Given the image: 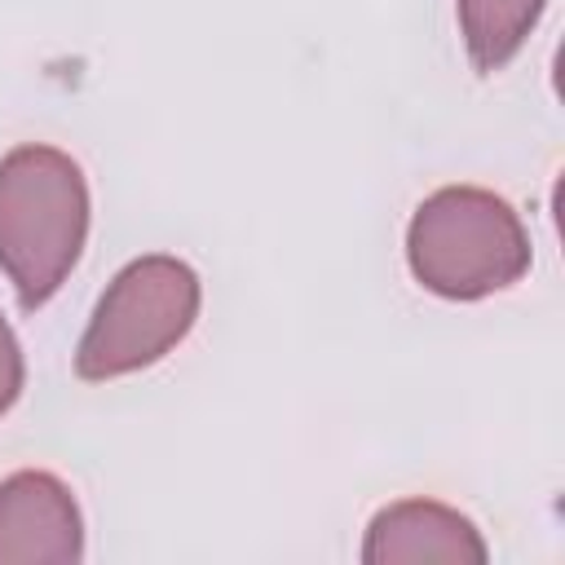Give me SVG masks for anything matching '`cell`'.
I'll use <instances>...</instances> for the list:
<instances>
[{"label": "cell", "mask_w": 565, "mask_h": 565, "mask_svg": "<svg viewBox=\"0 0 565 565\" xmlns=\"http://www.w3.org/2000/svg\"><path fill=\"white\" fill-rule=\"evenodd\" d=\"M88 216V181L66 150L26 141L0 159V274L26 313L49 305L79 265Z\"/></svg>", "instance_id": "obj_1"}, {"label": "cell", "mask_w": 565, "mask_h": 565, "mask_svg": "<svg viewBox=\"0 0 565 565\" xmlns=\"http://www.w3.org/2000/svg\"><path fill=\"white\" fill-rule=\"evenodd\" d=\"M534 252L521 212L481 185L433 190L406 225V265L441 300H486L525 278Z\"/></svg>", "instance_id": "obj_2"}, {"label": "cell", "mask_w": 565, "mask_h": 565, "mask_svg": "<svg viewBox=\"0 0 565 565\" xmlns=\"http://www.w3.org/2000/svg\"><path fill=\"white\" fill-rule=\"evenodd\" d=\"M199 305L203 282L185 260L168 252L128 260L93 305V318L75 344V375L106 384L154 366L190 335Z\"/></svg>", "instance_id": "obj_3"}, {"label": "cell", "mask_w": 565, "mask_h": 565, "mask_svg": "<svg viewBox=\"0 0 565 565\" xmlns=\"http://www.w3.org/2000/svg\"><path fill=\"white\" fill-rule=\"evenodd\" d=\"M84 556V516L71 486L44 468L0 481V565H75Z\"/></svg>", "instance_id": "obj_4"}, {"label": "cell", "mask_w": 565, "mask_h": 565, "mask_svg": "<svg viewBox=\"0 0 565 565\" xmlns=\"http://www.w3.org/2000/svg\"><path fill=\"white\" fill-rule=\"evenodd\" d=\"M362 561L366 565H424V561L486 565L490 547L459 508H446L437 499H397L371 516L362 539Z\"/></svg>", "instance_id": "obj_5"}, {"label": "cell", "mask_w": 565, "mask_h": 565, "mask_svg": "<svg viewBox=\"0 0 565 565\" xmlns=\"http://www.w3.org/2000/svg\"><path fill=\"white\" fill-rule=\"evenodd\" d=\"M543 9H547V0H455L459 35H463L472 66L481 75L503 71L530 40Z\"/></svg>", "instance_id": "obj_6"}, {"label": "cell", "mask_w": 565, "mask_h": 565, "mask_svg": "<svg viewBox=\"0 0 565 565\" xmlns=\"http://www.w3.org/2000/svg\"><path fill=\"white\" fill-rule=\"evenodd\" d=\"M22 384H26L22 344H18L13 327H9V322H4V313H0V415L22 397Z\"/></svg>", "instance_id": "obj_7"}]
</instances>
